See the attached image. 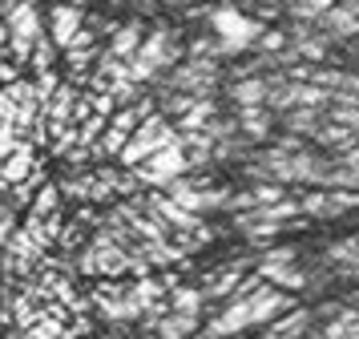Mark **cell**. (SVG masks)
<instances>
[{
    "label": "cell",
    "mask_w": 359,
    "mask_h": 339,
    "mask_svg": "<svg viewBox=\"0 0 359 339\" xmlns=\"http://www.w3.org/2000/svg\"><path fill=\"white\" fill-rule=\"evenodd\" d=\"M186 48H190V29L182 20H174V16L154 20L146 32V45L137 48V57L130 61L133 81H142L149 89L154 81H162L178 61H186Z\"/></svg>",
    "instance_id": "cell-1"
},
{
    "label": "cell",
    "mask_w": 359,
    "mask_h": 339,
    "mask_svg": "<svg viewBox=\"0 0 359 339\" xmlns=\"http://www.w3.org/2000/svg\"><path fill=\"white\" fill-rule=\"evenodd\" d=\"M206 29L218 36V53H222V61H238V57H250L255 48H259V36L266 32L259 16H250L238 4V0H230V4H214L210 16H206Z\"/></svg>",
    "instance_id": "cell-2"
},
{
    "label": "cell",
    "mask_w": 359,
    "mask_h": 339,
    "mask_svg": "<svg viewBox=\"0 0 359 339\" xmlns=\"http://www.w3.org/2000/svg\"><path fill=\"white\" fill-rule=\"evenodd\" d=\"M154 85H170V89H182V93H194V97H222V89H226V61L186 57V61H178L162 81H154Z\"/></svg>",
    "instance_id": "cell-3"
},
{
    "label": "cell",
    "mask_w": 359,
    "mask_h": 339,
    "mask_svg": "<svg viewBox=\"0 0 359 339\" xmlns=\"http://www.w3.org/2000/svg\"><path fill=\"white\" fill-rule=\"evenodd\" d=\"M182 133H178V121L174 117H165L162 109L154 113V117H146L142 126L133 129V138H130V145L121 149V166H142L146 158H154L158 149H165V145H174Z\"/></svg>",
    "instance_id": "cell-4"
},
{
    "label": "cell",
    "mask_w": 359,
    "mask_h": 339,
    "mask_svg": "<svg viewBox=\"0 0 359 339\" xmlns=\"http://www.w3.org/2000/svg\"><path fill=\"white\" fill-rule=\"evenodd\" d=\"M133 170H137V178H142L146 190H165V186H174L178 178L194 174V161H190V154H186V145H182V138H178L174 145L158 149L154 158H146L142 166H133Z\"/></svg>",
    "instance_id": "cell-5"
},
{
    "label": "cell",
    "mask_w": 359,
    "mask_h": 339,
    "mask_svg": "<svg viewBox=\"0 0 359 339\" xmlns=\"http://www.w3.org/2000/svg\"><path fill=\"white\" fill-rule=\"evenodd\" d=\"M255 271H259L266 283H275V287H283V291H307L311 287V274L299 267V251H294V246H271V251L255 262Z\"/></svg>",
    "instance_id": "cell-6"
},
{
    "label": "cell",
    "mask_w": 359,
    "mask_h": 339,
    "mask_svg": "<svg viewBox=\"0 0 359 339\" xmlns=\"http://www.w3.org/2000/svg\"><path fill=\"white\" fill-rule=\"evenodd\" d=\"M85 20H89V8H81V4H45V29L61 45V53L77 41V32L85 29Z\"/></svg>",
    "instance_id": "cell-7"
},
{
    "label": "cell",
    "mask_w": 359,
    "mask_h": 339,
    "mask_svg": "<svg viewBox=\"0 0 359 339\" xmlns=\"http://www.w3.org/2000/svg\"><path fill=\"white\" fill-rule=\"evenodd\" d=\"M230 109H250V105H271V77H238L226 81L222 89Z\"/></svg>",
    "instance_id": "cell-8"
},
{
    "label": "cell",
    "mask_w": 359,
    "mask_h": 339,
    "mask_svg": "<svg viewBox=\"0 0 359 339\" xmlns=\"http://www.w3.org/2000/svg\"><path fill=\"white\" fill-rule=\"evenodd\" d=\"M315 307H294V311H287V315H278L275 323H266L262 327V335L266 339H307L311 331H315Z\"/></svg>",
    "instance_id": "cell-9"
},
{
    "label": "cell",
    "mask_w": 359,
    "mask_h": 339,
    "mask_svg": "<svg viewBox=\"0 0 359 339\" xmlns=\"http://www.w3.org/2000/svg\"><path fill=\"white\" fill-rule=\"evenodd\" d=\"M323 25V32H327V41L335 48H351V45H359V16L347 8V4H335L331 13L319 20Z\"/></svg>",
    "instance_id": "cell-10"
},
{
    "label": "cell",
    "mask_w": 359,
    "mask_h": 339,
    "mask_svg": "<svg viewBox=\"0 0 359 339\" xmlns=\"http://www.w3.org/2000/svg\"><path fill=\"white\" fill-rule=\"evenodd\" d=\"M146 32H149V20H142V16H126L121 25H117V32L109 36V53L114 57H121V61H133L137 57V48L146 45Z\"/></svg>",
    "instance_id": "cell-11"
},
{
    "label": "cell",
    "mask_w": 359,
    "mask_h": 339,
    "mask_svg": "<svg viewBox=\"0 0 359 339\" xmlns=\"http://www.w3.org/2000/svg\"><path fill=\"white\" fill-rule=\"evenodd\" d=\"M327 271L335 274V279H351V283H359V234H351V239H339L327 246Z\"/></svg>",
    "instance_id": "cell-12"
},
{
    "label": "cell",
    "mask_w": 359,
    "mask_h": 339,
    "mask_svg": "<svg viewBox=\"0 0 359 339\" xmlns=\"http://www.w3.org/2000/svg\"><path fill=\"white\" fill-rule=\"evenodd\" d=\"M315 145H323L327 154H347V149H355V145H359V133H355V129H347V126H339V121H331V117H327L323 129L315 133Z\"/></svg>",
    "instance_id": "cell-13"
},
{
    "label": "cell",
    "mask_w": 359,
    "mask_h": 339,
    "mask_svg": "<svg viewBox=\"0 0 359 339\" xmlns=\"http://www.w3.org/2000/svg\"><path fill=\"white\" fill-rule=\"evenodd\" d=\"M198 331V315H182V311H165L162 319L149 327L154 339H190Z\"/></svg>",
    "instance_id": "cell-14"
},
{
    "label": "cell",
    "mask_w": 359,
    "mask_h": 339,
    "mask_svg": "<svg viewBox=\"0 0 359 339\" xmlns=\"http://www.w3.org/2000/svg\"><path fill=\"white\" fill-rule=\"evenodd\" d=\"M170 311H182V315H198L202 319V311H206V295L202 287H190V283H178V287L170 291Z\"/></svg>",
    "instance_id": "cell-15"
},
{
    "label": "cell",
    "mask_w": 359,
    "mask_h": 339,
    "mask_svg": "<svg viewBox=\"0 0 359 339\" xmlns=\"http://www.w3.org/2000/svg\"><path fill=\"white\" fill-rule=\"evenodd\" d=\"M327 339H359V307L355 303H343V311L335 319H327L319 327Z\"/></svg>",
    "instance_id": "cell-16"
},
{
    "label": "cell",
    "mask_w": 359,
    "mask_h": 339,
    "mask_svg": "<svg viewBox=\"0 0 359 339\" xmlns=\"http://www.w3.org/2000/svg\"><path fill=\"white\" fill-rule=\"evenodd\" d=\"M61 206H65V194H61V186H57V182H45V186L36 190L33 206L25 210V214H33V218H57V214H61Z\"/></svg>",
    "instance_id": "cell-17"
},
{
    "label": "cell",
    "mask_w": 359,
    "mask_h": 339,
    "mask_svg": "<svg viewBox=\"0 0 359 339\" xmlns=\"http://www.w3.org/2000/svg\"><path fill=\"white\" fill-rule=\"evenodd\" d=\"M331 186H339V190H359V145L355 149H347V154H335Z\"/></svg>",
    "instance_id": "cell-18"
},
{
    "label": "cell",
    "mask_w": 359,
    "mask_h": 339,
    "mask_svg": "<svg viewBox=\"0 0 359 339\" xmlns=\"http://www.w3.org/2000/svg\"><path fill=\"white\" fill-rule=\"evenodd\" d=\"M287 4V20H323L339 0H283Z\"/></svg>",
    "instance_id": "cell-19"
},
{
    "label": "cell",
    "mask_w": 359,
    "mask_h": 339,
    "mask_svg": "<svg viewBox=\"0 0 359 339\" xmlns=\"http://www.w3.org/2000/svg\"><path fill=\"white\" fill-rule=\"evenodd\" d=\"M17 226H20V218H17V206H13V210H4V214H0V251L8 246V239H13V234H17Z\"/></svg>",
    "instance_id": "cell-20"
},
{
    "label": "cell",
    "mask_w": 359,
    "mask_h": 339,
    "mask_svg": "<svg viewBox=\"0 0 359 339\" xmlns=\"http://www.w3.org/2000/svg\"><path fill=\"white\" fill-rule=\"evenodd\" d=\"M93 4H97V8H114V13H126V4H130V0H93Z\"/></svg>",
    "instance_id": "cell-21"
},
{
    "label": "cell",
    "mask_w": 359,
    "mask_h": 339,
    "mask_svg": "<svg viewBox=\"0 0 359 339\" xmlns=\"http://www.w3.org/2000/svg\"><path fill=\"white\" fill-rule=\"evenodd\" d=\"M347 303H355V307H359V287L351 291V295H347Z\"/></svg>",
    "instance_id": "cell-22"
},
{
    "label": "cell",
    "mask_w": 359,
    "mask_h": 339,
    "mask_svg": "<svg viewBox=\"0 0 359 339\" xmlns=\"http://www.w3.org/2000/svg\"><path fill=\"white\" fill-rule=\"evenodd\" d=\"M20 339H29V335H20Z\"/></svg>",
    "instance_id": "cell-23"
}]
</instances>
